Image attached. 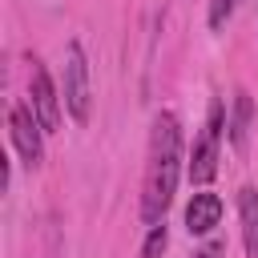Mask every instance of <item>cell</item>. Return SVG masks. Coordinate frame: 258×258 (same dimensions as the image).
<instances>
[{
	"mask_svg": "<svg viewBox=\"0 0 258 258\" xmlns=\"http://www.w3.org/2000/svg\"><path fill=\"white\" fill-rule=\"evenodd\" d=\"M165 242H169L165 222H161V226H149V238H145V246H141V258H161V254H165Z\"/></svg>",
	"mask_w": 258,
	"mask_h": 258,
	"instance_id": "obj_9",
	"label": "cell"
},
{
	"mask_svg": "<svg viewBox=\"0 0 258 258\" xmlns=\"http://www.w3.org/2000/svg\"><path fill=\"white\" fill-rule=\"evenodd\" d=\"M8 137H12V145H16V153H20V161L28 169H36L44 161V125H40L32 105L16 101L8 109Z\"/></svg>",
	"mask_w": 258,
	"mask_h": 258,
	"instance_id": "obj_4",
	"label": "cell"
},
{
	"mask_svg": "<svg viewBox=\"0 0 258 258\" xmlns=\"http://www.w3.org/2000/svg\"><path fill=\"white\" fill-rule=\"evenodd\" d=\"M222 125H226V109L222 101L210 105V117L198 133V145H194V157H189V181L194 185H210L214 173H218V145H222Z\"/></svg>",
	"mask_w": 258,
	"mask_h": 258,
	"instance_id": "obj_3",
	"label": "cell"
},
{
	"mask_svg": "<svg viewBox=\"0 0 258 258\" xmlns=\"http://www.w3.org/2000/svg\"><path fill=\"white\" fill-rule=\"evenodd\" d=\"M238 218H242L246 258H258V189L254 185H242L238 189Z\"/></svg>",
	"mask_w": 258,
	"mask_h": 258,
	"instance_id": "obj_7",
	"label": "cell"
},
{
	"mask_svg": "<svg viewBox=\"0 0 258 258\" xmlns=\"http://www.w3.org/2000/svg\"><path fill=\"white\" fill-rule=\"evenodd\" d=\"M250 117H254V101L246 89L234 93V113H230V145L242 153L246 149V137H250Z\"/></svg>",
	"mask_w": 258,
	"mask_h": 258,
	"instance_id": "obj_8",
	"label": "cell"
},
{
	"mask_svg": "<svg viewBox=\"0 0 258 258\" xmlns=\"http://www.w3.org/2000/svg\"><path fill=\"white\" fill-rule=\"evenodd\" d=\"M218 222H222V198L210 194V189L194 194L189 206H185V230L189 234H210Z\"/></svg>",
	"mask_w": 258,
	"mask_h": 258,
	"instance_id": "obj_6",
	"label": "cell"
},
{
	"mask_svg": "<svg viewBox=\"0 0 258 258\" xmlns=\"http://www.w3.org/2000/svg\"><path fill=\"white\" fill-rule=\"evenodd\" d=\"M238 4H242V0H210V28H214V32H222Z\"/></svg>",
	"mask_w": 258,
	"mask_h": 258,
	"instance_id": "obj_10",
	"label": "cell"
},
{
	"mask_svg": "<svg viewBox=\"0 0 258 258\" xmlns=\"http://www.w3.org/2000/svg\"><path fill=\"white\" fill-rule=\"evenodd\" d=\"M222 254H226V242H222V238H210V242H206L194 258H222Z\"/></svg>",
	"mask_w": 258,
	"mask_h": 258,
	"instance_id": "obj_11",
	"label": "cell"
},
{
	"mask_svg": "<svg viewBox=\"0 0 258 258\" xmlns=\"http://www.w3.org/2000/svg\"><path fill=\"white\" fill-rule=\"evenodd\" d=\"M28 97H32V109H36L44 133H56L60 129V97H56L52 77L40 60H32V73H28Z\"/></svg>",
	"mask_w": 258,
	"mask_h": 258,
	"instance_id": "obj_5",
	"label": "cell"
},
{
	"mask_svg": "<svg viewBox=\"0 0 258 258\" xmlns=\"http://www.w3.org/2000/svg\"><path fill=\"white\" fill-rule=\"evenodd\" d=\"M181 177V121L165 109L153 117L149 129V153H145V189H141V222L161 226L165 210L177 194Z\"/></svg>",
	"mask_w": 258,
	"mask_h": 258,
	"instance_id": "obj_1",
	"label": "cell"
},
{
	"mask_svg": "<svg viewBox=\"0 0 258 258\" xmlns=\"http://www.w3.org/2000/svg\"><path fill=\"white\" fill-rule=\"evenodd\" d=\"M64 109L77 125L89 121V109H93V81H89V60H85V48L77 40H69V52H64Z\"/></svg>",
	"mask_w": 258,
	"mask_h": 258,
	"instance_id": "obj_2",
	"label": "cell"
}]
</instances>
